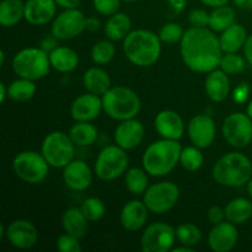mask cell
<instances>
[{"label":"cell","mask_w":252,"mask_h":252,"mask_svg":"<svg viewBox=\"0 0 252 252\" xmlns=\"http://www.w3.org/2000/svg\"><path fill=\"white\" fill-rule=\"evenodd\" d=\"M244 56H245L246 62L250 65H252V34L248 37V39L245 42V46H244Z\"/></svg>","instance_id":"c3c4849f"},{"label":"cell","mask_w":252,"mask_h":252,"mask_svg":"<svg viewBox=\"0 0 252 252\" xmlns=\"http://www.w3.org/2000/svg\"><path fill=\"white\" fill-rule=\"evenodd\" d=\"M236 12L234 7L223 5V6L214 7L212 14H209V29L214 32H223L231 25L235 24Z\"/></svg>","instance_id":"1f68e13d"},{"label":"cell","mask_w":252,"mask_h":252,"mask_svg":"<svg viewBox=\"0 0 252 252\" xmlns=\"http://www.w3.org/2000/svg\"><path fill=\"white\" fill-rule=\"evenodd\" d=\"M101 98L106 115L120 122L135 118L142 107L139 96L135 91L126 86L111 88Z\"/></svg>","instance_id":"5b68a950"},{"label":"cell","mask_w":252,"mask_h":252,"mask_svg":"<svg viewBox=\"0 0 252 252\" xmlns=\"http://www.w3.org/2000/svg\"><path fill=\"white\" fill-rule=\"evenodd\" d=\"M56 2L59 7H63L64 10H68V9H78L81 0H56Z\"/></svg>","instance_id":"7dc6e473"},{"label":"cell","mask_w":252,"mask_h":252,"mask_svg":"<svg viewBox=\"0 0 252 252\" xmlns=\"http://www.w3.org/2000/svg\"><path fill=\"white\" fill-rule=\"evenodd\" d=\"M86 17L79 9H68L54 17L51 33L59 41L75 38L86 30Z\"/></svg>","instance_id":"4fadbf2b"},{"label":"cell","mask_w":252,"mask_h":252,"mask_svg":"<svg viewBox=\"0 0 252 252\" xmlns=\"http://www.w3.org/2000/svg\"><path fill=\"white\" fill-rule=\"evenodd\" d=\"M115 56L116 47L113 44V41H111V39L98 41L91 49V58H93L94 63L98 64V65L110 63L115 58Z\"/></svg>","instance_id":"8d00e7d4"},{"label":"cell","mask_w":252,"mask_h":252,"mask_svg":"<svg viewBox=\"0 0 252 252\" xmlns=\"http://www.w3.org/2000/svg\"><path fill=\"white\" fill-rule=\"evenodd\" d=\"M182 147L179 140L160 139L152 143L143 155V167L155 177L166 176L180 162Z\"/></svg>","instance_id":"3957f363"},{"label":"cell","mask_w":252,"mask_h":252,"mask_svg":"<svg viewBox=\"0 0 252 252\" xmlns=\"http://www.w3.org/2000/svg\"><path fill=\"white\" fill-rule=\"evenodd\" d=\"M52 68L59 73H70L79 65V56L74 49L65 46H58L49 53Z\"/></svg>","instance_id":"4316f807"},{"label":"cell","mask_w":252,"mask_h":252,"mask_svg":"<svg viewBox=\"0 0 252 252\" xmlns=\"http://www.w3.org/2000/svg\"><path fill=\"white\" fill-rule=\"evenodd\" d=\"M148 175L149 174L144 169H139V167H132L127 170L125 174V182L128 191L135 196L144 194V192L149 187Z\"/></svg>","instance_id":"836d02e7"},{"label":"cell","mask_w":252,"mask_h":252,"mask_svg":"<svg viewBox=\"0 0 252 252\" xmlns=\"http://www.w3.org/2000/svg\"><path fill=\"white\" fill-rule=\"evenodd\" d=\"M132 31V20L125 12L111 15L105 25V36L111 41H122Z\"/></svg>","instance_id":"83f0119b"},{"label":"cell","mask_w":252,"mask_h":252,"mask_svg":"<svg viewBox=\"0 0 252 252\" xmlns=\"http://www.w3.org/2000/svg\"><path fill=\"white\" fill-rule=\"evenodd\" d=\"M58 38H57L56 36H53V34H48V36L44 37L43 39L41 41V48L43 49V51H46L47 53H51L53 49H56L57 47H58Z\"/></svg>","instance_id":"bcb514c9"},{"label":"cell","mask_w":252,"mask_h":252,"mask_svg":"<svg viewBox=\"0 0 252 252\" xmlns=\"http://www.w3.org/2000/svg\"><path fill=\"white\" fill-rule=\"evenodd\" d=\"M22 19H25V2L22 0H1L0 2L1 26H16Z\"/></svg>","instance_id":"f546056e"},{"label":"cell","mask_w":252,"mask_h":252,"mask_svg":"<svg viewBox=\"0 0 252 252\" xmlns=\"http://www.w3.org/2000/svg\"><path fill=\"white\" fill-rule=\"evenodd\" d=\"M149 209L144 202L133 199L127 202L121 211V224L128 231H137L142 229L148 221Z\"/></svg>","instance_id":"7402d4cb"},{"label":"cell","mask_w":252,"mask_h":252,"mask_svg":"<svg viewBox=\"0 0 252 252\" xmlns=\"http://www.w3.org/2000/svg\"><path fill=\"white\" fill-rule=\"evenodd\" d=\"M41 153L49 166L54 169H64L74 160L75 144L69 134L54 130L47 134L43 139Z\"/></svg>","instance_id":"52a82bcc"},{"label":"cell","mask_w":252,"mask_h":252,"mask_svg":"<svg viewBox=\"0 0 252 252\" xmlns=\"http://www.w3.org/2000/svg\"><path fill=\"white\" fill-rule=\"evenodd\" d=\"M123 51L130 63L140 68H148L159 61L161 39L148 30H134L123 39Z\"/></svg>","instance_id":"7a4b0ae2"},{"label":"cell","mask_w":252,"mask_h":252,"mask_svg":"<svg viewBox=\"0 0 252 252\" xmlns=\"http://www.w3.org/2000/svg\"><path fill=\"white\" fill-rule=\"evenodd\" d=\"M100 20L96 19V17H89L86 20V30L89 31H96V30L100 29Z\"/></svg>","instance_id":"816d5d0a"},{"label":"cell","mask_w":252,"mask_h":252,"mask_svg":"<svg viewBox=\"0 0 252 252\" xmlns=\"http://www.w3.org/2000/svg\"><path fill=\"white\" fill-rule=\"evenodd\" d=\"M81 211L84 212L89 221H98L103 218L106 213V206L103 201L96 197L86 198L81 204Z\"/></svg>","instance_id":"f35d334b"},{"label":"cell","mask_w":252,"mask_h":252,"mask_svg":"<svg viewBox=\"0 0 252 252\" xmlns=\"http://www.w3.org/2000/svg\"><path fill=\"white\" fill-rule=\"evenodd\" d=\"M212 175L214 181L221 186H245L252 179V162L243 153H228L214 164Z\"/></svg>","instance_id":"277c9868"},{"label":"cell","mask_w":252,"mask_h":252,"mask_svg":"<svg viewBox=\"0 0 252 252\" xmlns=\"http://www.w3.org/2000/svg\"><path fill=\"white\" fill-rule=\"evenodd\" d=\"M248 37L245 27L235 22L230 27L224 30L219 36L221 51L223 53H238L241 48H244Z\"/></svg>","instance_id":"cb8c5ba5"},{"label":"cell","mask_w":252,"mask_h":252,"mask_svg":"<svg viewBox=\"0 0 252 252\" xmlns=\"http://www.w3.org/2000/svg\"><path fill=\"white\" fill-rule=\"evenodd\" d=\"M224 209H225L226 220L235 225L246 223L252 217V202L244 197L231 199Z\"/></svg>","instance_id":"f1b7e54d"},{"label":"cell","mask_w":252,"mask_h":252,"mask_svg":"<svg viewBox=\"0 0 252 252\" xmlns=\"http://www.w3.org/2000/svg\"><path fill=\"white\" fill-rule=\"evenodd\" d=\"M93 4L98 14L111 16V15L118 12L121 6V0H93Z\"/></svg>","instance_id":"b9f144b4"},{"label":"cell","mask_w":252,"mask_h":252,"mask_svg":"<svg viewBox=\"0 0 252 252\" xmlns=\"http://www.w3.org/2000/svg\"><path fill=\"white\" fill-rule=\"evenodd\" d=\"M249 94H250L249 84L248 83L239 84V86H236V89L234 90V95H233L234 101L238 103H244L249 98Z\"/></svg>","instance_id":"f6af8a7d"},{"label":"cell","mask_w":252,"mask_h":252,"mask_svg":"<svg viewBox=\"0 0 252 252\" xmlns=\"http://www.w3.org/2000/svg\"><path fill=\"white\" fill-rule=\"evenodd\" d=\"M180 198V189L174 182L164 181L148 187L143 194V202L149 212L162 214L171 211Z\"/></svg>","instance_id":"30bf717a"},{"label":"cell","mask_w":252,"mask_h":252,"mask_svg":"<svg viewBox=\"0 0 252 252\" xmlns=\"http://www.w3.org/2000/svg\"><path fill=\"white\" fill-rule=\"evenodd\" d=\"M207 217H208V220L212 225H217V224H220L223 221H225V209L220 208L219 206H212L211 208L208 209V213H207Z\"/></svg>","instance_id":"ee69618b"},{"label":"cell","mask_w":252,"mask_h":252,"mask_svg":"<svg viewBox=\"0 0 252 252\" xmlns=\"http://www.w3.org/2000/svg\"><path fill=\"white\" fill-rule=\"evenodd\" d=\"M63 181L73 191H85L93 182V172L83 160H73L63 169Z\"/></svg>","instance_id":"ffe728a7"},{"label":"cell","mask_w":252,"mask_h":252,"mask_svg":"<svg viewBox=\"0 0 252 252\" xmlns=\"http://www.w3.org/2000/svg\"><path fill=\"white\" fill-rule=\"evenodd\" d=\"M158 134L164 139L179 140L185 133V122L181 116L172 110H162L154 120Z\"/></svg>","instance_id":"d6986e66"},{"label":"cell","mask_w":252,"mask_h":252,"mask_svg":"<svg viewBox=\"0 0 252 252\" xmlns=\"http://www.w3.org/2000/svg\"><path fill=\"white\" fill-rule=\"evenodd\" d=\"M169 1L172 5V7H175L177 11L184 9L185 5H186V0H169Z\"/></svg>","instance_id":"db71d44e"},{"label":"cell","mask_w":252,"mask_h":252,"mask_svg":"<svg viewBox=\"0 0 252 252\" xmlns=\"http://www.w3.org/2000/svg\"><path fill=\"white\" fill-rule=\"evenodd\" d=\"M49 167L42 153L39 154L33 150L19 153L12 161V169L16 176L27 184H39L43 181L48 175Z\"/></svg>","instance_id":"9c48e42d"},{"label":"cell","mask_w":252,"mask_h":252,"mask_svg":"<svg viewBox=\"0 0 252 252\" xmlns=\"http://www.w3.org/2000/svg\"><path fill=\"white\" fill-rule=\"evenodd\" d=\"M57 6L56 0H27L25 2V20L33 26L48 24L56 17Z\"/></svg>","instance_id":"44dd1931"},{"label":"cell","mask_w":252,"mask_h":252,"mask_svg":"<svg viewBox=\"0 0 252 252\" xmlns=\"http://www.w3.org/2000/svg\"><path fill=\"white\" fill-rule=\"evenodd\" d=\"M187 133L193 145L206 149L211 147L216 139V122L209 115H197L189 122Z\"/></svg>","instance_id":"5bb4252c"},{"label":"cell","mask_w":252,"mask_h":252,"mask_svg":"<svg viewBox=\"0 0 252 252\" xmlns=\"http://www.w3.org/2000/svg\"><path fill=\"white\" fill-rule=\"evenodd\" d=\"M246 187H248V193H249V196H250V198H251V201H252V179L248 182Z\"/></svg>","instance_id":"9f6ffc18"},{"label":"cell","mask_w":252,"mask_h":252,"mask_svg":"<svg viewBox=\"0 0 252 252\" xmlns=\"http://www.w3.org/2000/svg\"><path fill=\"white\" fill-rule=\"evenodd\" d=\"M6 97H9V91H7V86L4 83H0V101L5 102Z\"/></svg>","instance_id":"f5cc1de1"},{"label":"cell","mask_w":252,"mask_h":252,"mask_svg":"<svg viewBox=\"0 0 252 252\" xmlns=\"http://www.w3.org/2000/svg\"><path fill=\"white\" fill-rule=\"evenodd\" d=\"M97 128L90 122H76L69 130V137L78 147H90L97 139Z\"/></svg>","instance_id":"4dcf8cb0"},{"label":"cell","mask_w":252,"mask_h":252,"mask_svg":"<svg viewBox=\"0 0 252 252\" xmlns=\"http://www.w3.org/2000/svg\"><path fill=\"white\" fill-rule=\"evenodd\" d=\"M234 5L241 10L251 11L252 10V0H233Z\"/></svg>","instance_id":"f907efd6"},{"label":"cell","mask_w":252,"mask_h":252,"mask_svg":"<svg viewBox=\"0 0 252 252\" xmlns=\"http://www.w3.org/2000/svg\"><path fill=\"white\" fill-rule=\"evenodd\" d=\"M246 113L249 115V117L252 118V100L249 102L248 107H246Z\"/></svg>","instance_id":"6f0895ef"},{"label":"cell","mask_w":252,"mask_h":252,"mask_svg":"<svg viewBox=\"0 0 252 252\" xmlns=\"http://www.w3.org/2000/svg\"><path fill=\"white\" fill-rule=\"evenodd\" d=\"M83 84L88 93L95 94L98 96L105 95L112 88L108 73L98 66H93L84 73Z\"/></svg>","instance_id":"484cf974"},{"label":"cell","mask_w":252,"mask_h":252,"mask_svg":"<svg viewBox=\"0 0 252 252\" xmlns=\"http://www.w3.org/2000/svg\"><path fill=\"white\" fill-rule=\"evenodd\" d=\"M125 1H127V2H133V1H137V0H125Z\"/></svg>","instance_id":"91938a15"},{"label":"cell","mask_w":252,"mask_h":252,"mask_svg":"<svg viewBox=\"0 0 252 252\" xmlns=\"http://www.w3.org/2000/svg\"><path fill=\"white\" fill-rule=\"evenodd\" d=\"M204 157L201 152V148L196 147H187L182 148L181 155H180V164L182 165L187 171H197L203 166Z\"/></svg>","instance_id":"e575fe53"},{"label":"cell","mask_w":252,"mask_h":252,"mask_svg":"<svg viewBox=\"0 0 252 252\" xmlns=\"http://www.w3.org/2000/svg\"><path fill=\"white\" fill-rule=\"evenodd\" d=\"M10 245L20 250H26L34 246L38 241V230L33 223L26 219H16L6 226L5 233Z\"/></svg>","instance_id":"9a60e30c"},{"label":"cell","mask_w":252,"mask_h":252,"mask_svg":"<svg viewBox=\"0 0 252 252\" xmlns=\"http://www.w3.org/2000/svg\"><path fill=\"white\" fill-rule=\"evenodd\" d=\"M102 110V98L95 94L88 93L74 100L70 107V115L76 122H91L100 116Z\"/></svg>","instance_id":"e0dca14e"},{"label":"cell","mask_w":252,"mask_h":252,"mask_svg":"<svg viewBox=\"0 0 252 252\" xmlns=\"http://www.w3.org/2000/svg\"><path fill=\"white\" fill-rule=\"evenodd\" d=\"M176 239V229L158 221L145 228L140 238V248L144 252H167L174 249Z\"/></svg>","instance_id":"8fae6325"},{"label":"cell","mask_w":252,"mask_h":252,"mask_svg":"<svg viewBox=\"0 0 252 252\" xmlns=\"http://www.w3.org/2000/svg\"><path fill=\"white\" fill-rule=\"evenodd\" d=\"M129 158L126 149L116 145H107L98 153L95 161V174L102 181H112L126 174Z\"/></svg>","instance_id":"ba28073f"},{"label":"cell","mask_w":252,"mask_h":252,"mask_svg":"<svg viewBox=\"0 0 252 252\" xmlns=\"http://www.w3.org/2000/svg\"><path fill=\"white\" fill-rule=\"evenodd\" d=\"M202 4H204L206 6L209 7H218V6H223V5H228V2L230 0H199Z\"/></svg>","instance_id":"681fc988"},{"label":"cell","mask_w":252,"mask_h":252,"mask_svg":"<svg viewBox=\"0 0 252 252\" xmlns=\"http://www.w3.org/2000/svg\"><path fill=\"white\" fill-rule=\"evenodd\" d=\"M145 129L142 122L135 118L122 121L115 130V143L126 150L137 148L144 139Z\"/></svg>","instance_id":"ac0fdd59"},{"label":"cell","mask_w":252,"mask_h":252,"mask_svg":"<svg viewBox=\"0 0 252 252\" xmlns=\"http://www.w3.org/2000/svg\"><path fill=\"white\" fill-rule=\"evenodd\" d=\"M62 225L65 233L71 234L79 239H83L88 234L89 219L86 218L81 208L71 207L63 213Z\"/></svg>","instance_id":"d4e9b609"},{"label":"cell","mask_w":252,"mask_h":252,"mask_svg":"<svg viewBox=\"0 0 252 252\" xmlns=\"http://www.w3.org/2000/svg\"><path fill=\"white\" fill-rule=\"evenodd\" d=\"M239 240V231L235 224L223 221L213 225L208 235L209 248L216 252H229L236 246Z\"/></svg>","instance_id":"2e32d148"},{"label":"cell","mask_w":252,"mask_h":252,"mask_svg":"<svg viewBox=\"0 0 252 252\" xmlns=\"http://www.w3.org/2000/svg\"><path fill=\"white\" fill-rule=\"evenodd\" d=\"M180 43L182 61L194 73L208 74L219 66L223 51L213 30L189 27Z\"/></svg>","instance_id":"6da1fadb"},{"label":"cell","mask_w":252,"mask_h":252,"mask_svg":"<svg viewBox=\"0 0 252 252\" xmlns=\"http://www.w3.org/2000/svg\"><path fill=\"white\" fill-rule=\"evenodd\" d=\"M206 94L213 102H223L228 98L230 93V80L228 74L221 69H214L208 73L204 83Z\"/></svg>","instance_id":"603a6c76"},{"label":"cell","mask_w":252,"mask_h":252,"mask_svg":"<svg viewBox=\"0 0 252 252\" xmlns=\"http://www.w3.org/2000/svg\"><path fill=\"white\" fill-rule=\"evenodd\" d=\"M176 238L181 245L194 248L202 240V231L197 225L192 223L180 224L176 228Z\"/></svg>","instance_id":"d590c367"},{"label":"cell","mask_w":252,"mask_h":252,"mask_svg":"<svg viewBox=\"0 0 252 252\" xmlns=\"http://www.w3.org/2000/svg\"><path fill=\"white\" fill-rule=\"evenodd\" d=\"M246 59L238 53H223L219 68L228 75H236L245 70Z\"/></svg>","instance_id":"74e56055"},{"label":"cell","mask_w":252,"mask_h":252,"mask_svg":"<svg viewBox=\"0 0 252 252\" xmlns=\"http://www.w3.org/2000/svg\"><path fill=\"white\" fill-rule=\"evenodd\" d=\"M172 252H194V248H191V246L182 245L180 248H174L171 250Z\"/></svg>","instance_id":"11a10c76"},{"label":"cell","mask_w":252,"mask_h":252,"mask_svg":"<svg viewBox=\"0 0 252 252\" xmlns=\"http://www.w3.org/2000/svg\"><path fill=\"white\" fill-rule=\"evenodd\" d=\"M4 61H5V52L1 51L0 52V64L4 65Z\"/></svg>","instance_id":"680465c9"},{"label":"cell","mask_w":252,"mask_h":252,"mask_svg":"<svg viewBox=\"0 0 252 252\" xmlns=\"http://www.w3.org/2000/svg\"><path fill=\"white\" fill-rule=\"evenodd\" d=\"M7 91H9V98L17 102H25L31 100L36 95L37 86L33 80L19 78L9 84Z\"/></svg>","instance_id":"d6a6232c"},{"label":"cell","mask_w":252,"mask_h":252,"mask_svg":"<svg viewBox=\"0 0 252 252\" xmlns=\"http://www.w3.org/2000/svg\"><path fill=\"white\" fill-rule=\"evenodd\" d=\"M189 21L192 27L209 26V14L202 9H193L189 15Z\"/></svg>","instance_id":"7bdbcfd3"},{"label":"cell","mask_w":252,"mask_h":252,"mask_svg":"<svg viewBox=\"0 0 252 252\" xmlns=\"http://www.w3.org/2000/svg\"><path fill=\"white\" fill-rule=\"evenodd\" d=\"M185 31L182 26L176 22H169L165 24L164 26L160 29L159 37L161 42L165 43H176V42H181L182 37H184Z\"/></svg>","instance_id":"ab89813d"},{"label":"cell","mask_w":252,"mask_h":252,"mask_svg":"<svg viewBox=\"0 0 252 252\" xmlns=\"http://www.w3.org/2000/svg\"><path fill=\"white\" fill-rule=\"evenodd\" d=\"M221 132L231 147L238 149L248 147L252 142V118L248 113H231L224 120Z\"/></svg>","instance_id":"7c38bea8"},{"label":"cell","mask_w":252,"mask_h":252,"mask_svg":"<svg viewBox=\"0 0 252 252\" xmlns=\"http://www.w3.org/2000/svg\"><path fill=\"white\" fill-rule=\"evenodd\" d=\"M49 54L39 48H25L15 54L12 59V69L19 78L38 80L48 75L51 69Z\"/></svg>","instance_id":"8992f818"},{"label":"cell","mask_w":252,"mask_h":252,"mask_svg":"<svg viewBox=\"0 0 252 252\" xmlns=\"http://www.w3.org/2000/svg\"><path fill=\"white\" fill-rule=\"evenodd\" d=\"M79 240L80 239L71 234H63L57 239V250L61 252H80L83 248Z\"/></svg>","instance_id":"60d3db41"}]
</instances>
